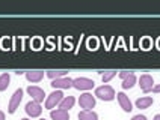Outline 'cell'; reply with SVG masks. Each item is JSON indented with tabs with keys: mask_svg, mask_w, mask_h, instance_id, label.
Here are the masks:
<instances>
[{
	"mask_svg": "<svg viewBox=\"0 0 160 120\" xmlns=\"http://www.w3.org/2000/svg\"><path fill=\"white\" fill-rule=\"evenodd\" d=\"M52 87L54 89H70L72 87V80L70 77H63V78H56L52 81Z\"/></svg>",
	"mask_w": 160,
	"mask_h": 120,
	"instance_id": "cell-8",
	"label": "cell"
},
{
	"mask_svg": "<svg viewBox=\"0 0 160 120\" xmlns=\"http://www.w3.org/2000/svg\"><path fill=\"white\" fill-rule=\"evenodd\" d=\"M27 93L32 96V99L35 101V102L38 104H41L42 101H44V98H45V93H44V90L41 89V87H38V86H29L27 87Z\"/></svg>",
	"mask_w": 160,
	"mask_h": 120,
	"instance_id": "cell-6",
	"label": "cell"
},
{
	"mask_svg": "<svg viewBox=\"0 0 160 120\" xmlns=\"http://www.w3.org/2000/svg\"><path fill=\"white\" fill-rule=\"evenodd\" d=\"M152 84H154V81H152V77L150 74H143L142 77L139 78V86H141V89H142L145 93L151 89Z\"/></svg>",
	"mask_w": 160,
	"mask_h": 120,
	"instance_id": "cell-10",
	"label": "cell"
},
{
	"mask_svg": "<svg viewBox=\"0 0 160 120\" xmlns=\"http://www.w3.org/2000/svg\"><path fill=\"white\" fill-rule=\"evenodd\" d=\"M26 78L30 83H38V81H41L44 78V72L42 71H27Z\"/></svg>",
	"mask_w": 160,
	"mask_h": 120,
	"instance_id": "cell-11",
	"label": "cell"
},
{
	"mask_svg": "<svg viewBox=\"0 0 160 120\" xmlns=\"http://www.w3.org/2000/svg\"><path fill=\"white\" fill-rule=\"evenodd\" d=\"M79 120H98V114L94 111H80Z\"/></svg>",
	"mask_w": 160,
	"mask_h": 120,
	"instance_id": "cell-15",
	"label": "cell"
},
{
	"mask_svg": "<svg viewBox=\"0 0 160 120\" xmlns=\"http://www.w3.org/2000/svg\"><path fill=\"white\" fill-rule=\"evenodd\" d=\"M0 120H5V113L0 111Z\"/></svg>",
	"mask_w": 160,
	"mask_h": 120,
	"instance_id": "cell-23",
	"label": "cell"
},
{
	"mask_svg": "<svg viewBox=\"0 0 160 120\" xmlns=\"http://www.w3.org/2000/svg\"><path fill=\"white\" fill-rule=\"evenodd\" d=\"M62 99H63L62 92H61V90H54L53 93H50L47 96V99H45V108L52 110V108H54L56 105H59Z\"/></svg>",
	"mask_w": 160,
	"mask_h": 120,
	"instance_id": "cell-4",
	"label": "cell"
},
{
	"mask_svg": "<svg viewBox=\"0 0 160 120\" xmlns=\"http://www.w3.org/2000/svg\"><path fill=\"white\" fill-rule=\"evenodd\" d=\"M134 84H136V77H134V74H132L130 77H127L125 80H122V84H121V86H122V89L127 90V89H132Z\"/></svg>",
	"mask_w": 160,
	"mask_h": 120,
	"instance_id": "cell-18",
	"label": "cell"
},
{
	"mask_svg": "<svg viewBox=\"0 0 160 120\" xmlns=\"http://www.w3.org/2000/svg\"><path fill=\"white\" fill-rule=\"evenodd\" d=\"M132 74H133L132 71H121V72H119V77L122 78V80H125L127 77H130Z\"/></svg>",
	"mask_w": 160,
	"mask_h": 120,
	"instance_id": "cell-20",
	"label": "cell"
},
{
	"mask_svg": "<svg viewBox=\"0 0 160 120\" xmlns=\"http://www.w3.org/2000/svg\"><path fill=\"white\" fill-rule=\"evenodd\" d=\"M50 117L53 120H70V114H68V111H65V110L58 108V110H52Z\"/></svg>",
	"mask_w": 160,
	"mask_h": 120,
	"instance_id": "cell-12",
	"label": "cell"
},
{
	"mask_svg": "<svg viewBox=\"0 0 160 120\" xmlns=\"http://www.w3.org/2000/svg\"><path fill=\"white\" fill-rule=\"evenodd\" d=\"M41 120H45V119H41Z\"/></svg>",
	"mask_w": 160,
	"mask_h": 120,
	"instance_id": "cell-26",
	"label": "cell"
},
{
	"mask_svg": "<svg viewBox=\"0 0 160 120\" xmlns=\"http://www.w3.org/2000/svg\"><path fill=\"white\" fill-rule=\"evenodd\" d=\"M150 105H152V98L151 96H143V98H139V99L136 101V107L141 108V110L148 108Z\"/></svg>",
	"mask_w": 160,
	"mask_h": 120,
	"instance_id": "cell-14",
	"label": "cell"
},
{
	"mask_svg": "<svg viewBox=\"0 0 160 120\" xmlns=\"http://www.w3.org/2000/svg\"><path fill=\"white\" fill-rule=\"evenodd\" d=\"M148 92H152V93H160V84H159V86L151 87V89H150ZM148 92H147V93H148Z\"/></svg>",
	"mask_w": 160,
	"mask_h": 120,
	"instance_id": "cell-21",
	"label": "cell"
},
{
	"mask_svg": "<svg viewBox=\"0 0 160 120\" xmlns=\"http://www.w3.org/2000/svg\"><path fill=\"white\" fill-rule=\"evenodd\" d=\"M21 99H23V89H18V90H15V92H14L12 98H11V101H9L8 113L14 114V113H15V110L18 108L20 102H21Z\"/></svg>",
	"mask_w": 160,
	"mask_h": 120,
	"instance_id": "cell-5",
	"label": "cell"
},
{
	"mask_svg": "<svg viewBox=\"0 0 160 120\" xmlns=\"http://www.w3.org/2000/svg\"><path fill=\"white\" fill-rule=\"evenodd\" d=\"M21 120H29V119H21Z\"/></svg>",
	"mask_w": 160,
	"mask_h": 120,
	"instance_id": "cell-25",
	"label": "cell"
},
{
	"mask_svg": "<svg viewBox=\"0 0 160 120\" xmlns=\"http://www.w3.org/2000/svg\"><path fill=\"white\" fill-rule=\"evenodd\" d=\"M100 74H101L103 83H109V81L116 75V71H106V72H100Z\"/></svg>",
	"mask_w": 160,
	"mask_h": 120,
	"instance_id": "cell-19",
	"label": "cell"
},
{
	"mask_svg": "<svg viewBox=\"0 0 160 120\" xmlns=\"http://www.w3.org/2000/svg\"><path fill=\"white\" fill-rule=\"evenodd\" d=\"M67 74H68V71H47V77L52 78V80H56V78H63L67 77Z\"/></svg>",
	"mask_w": 160,
	"mask_h": 120,
	"instance_id": "cell-16",
	"label": "cell"
},
{
	"mask_svg": "<svg viewBox=\"0 0 160 120\" xmlns=\"http://www.w3.org/2000/svg\"><path fill=\"white\" fill-rule=\"evenodd\" d=\"M76 102V99H74V96H65L61 104H59V108L61 110H65V111H68L70 108H72V105Z\"/></svg>",
	"mask_w": 160,
	"mask_h": 120,
	"instance_id": "cell-13",
	"label": "cell"
},
{
	"mask_svg": "<svg viewBox=\"0 0 160 120\" xmlns=\"http://www.w3.org/2000/svg\"><path fill=\"white\" fill-rule=\"evenodd\" d=\"M95 96L100 98L101 101H112L115 98V90H113V87L104 84V86L98 87L97 90H95Z\"/></svg>",
	"mask_w": 160,
	"mask_h": 120,
	"instance_id": "cell-1",
	"label": "cell"
},
{
	"mask_svg": "<svg viewBox=\"0 0 160 120\" xmlns=\"http://www.w3.org/2000/svg\"><path fill=\"white\" fill-rule=\"evenodd\" d=\"M80 107L83 108V111H92V108L95 107V98L91 93H83L79 98Z\"/></svg>",
	"mask_w": 160,
	"mask_h": 120,
	"instance_id": "cell-2",
	"label": "cell"
},
{
	"mask_svg": "<svg viewBox=\"0 0 160 120\" xmlns=\"http://www.w3.org/2000/svg\"><path fill=\"white\" fill-rule=\"evenodd\" d=\"M94 86H95V83L91 78L79 77V78H76V80H72V87L77 89V90H89V89H92Z\"/></svg>",
	"mask_w": 160,
	"mask_h": 120,
	"instance_id": "cell-3",
	"label": "cell"
},
{
	"mask_svg": "<svg viewBox=\"0 0 160 120\" xmlns=\"http://www.w3.org/2000/svg\"><path fill=\"white\" fill-rule=\"evenodd\" d=\"M116 98H118V102L121 105V108L124 110L125 113H130L133 110V105H132V101L128 99V96L122 92H119V93H116Z\"/></svg>",
	"mask_w": 160,
	"mask_h": 120,
	"instance_id": "cell-7",
	"label": "cell"
},
{
	"mask_svg": "<svg viewBox=\"0 0 160 120\" xmlns=\"http://www.w3.org/2000/svg\"><path fill=\"white\" fill-rule=\"evenodd\" d=\"M154 120H160V114H156V116H154Z\"/></svg>",
	"mask_w": 160,
	"mask_h": 120,
	"instance_id": "cell-24",
	"label": "cell"
},
{
	"mask_svg": "<svg viewBox=\"0 0 160 120\" xmlns=\"http://www.w3.org/2000/svg\"><path fill=\"white\" fill-rule=\"evenodd\" d=\"M132 120H147V117H145V116H142V114H138V116H134Z\"/></svg>",
	"mask_w": 160,
	"mask_h": 120,
	"instance_id": "cell-22",
	"label": "cell"
},
{
	"mask_svg": "<svg viewBox=\"0 0 160 120\" xmlns=\"http://www.w3.org/2000/svg\"><path fill=\"white\" fill-rule=\"evenodd\" d=\"M26 113L30 116V117H38V116H41V113H42V108H41V105L35 101H32V102H27L26 104Z\"/></svg>",
	"mask_w": 160,
	"mask_h": 120,
	"instance_id": "cell-9",
	"label": "cell"
},
{
	"mask_svg": "<svg viewBox=\"0 0 160 120\" xmlns=\"http://www.w3.org/2000/svg\"><path fill=\"white\" fill-rule=\"evenodd\" d=\"M9 83H11V77H9V74H2V75H0V92L6 90L8 86H9Z\"/></svg>",
	"mask_w": 160,
	"mask_h": 120,
	"instance_id": "cell-17",
	"label": "cell"
}]
</instances>
